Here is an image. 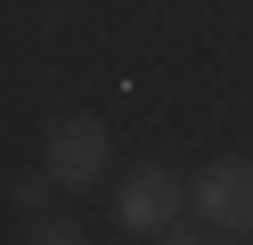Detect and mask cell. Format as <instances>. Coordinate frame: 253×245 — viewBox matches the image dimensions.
Returning a JSON list of instances; mask_svg holds the SVG:
<instances>
[{"label": "cell", "instance_id": "obj_6", "mask_svg": "<svg viewBox=\"0 0 253 245\" xmlns=\"http://www.w3.org/2000/svg\"><path fill=\"white\" fill-rule=\"evenodd\" d=\"M155 245H212V237H204V229H164Z\"/></svg>", "mask_w": 253, "mask_h": 245}, {"label": "cell", "instance_id": "obj_2", "mask_svg": "<svg viewBox=\"0 0 253 245\" xmlns=\"http://www.w3.org/2000/svg\"><path fill=\"white\" fill-rule=\"evenodd\" d=\"M41 163H49L57 188H98L106 180V123L98 114H57L41 131Z\"/></svg>", "mask_w": 253, "mask_h": 245}, {"label": "cell", "instance_id": "obj_5", "mask_svg": "<svg viewBox=\"0 0 253 245\" xmlns=\"http://www.w3.org/2000/svg\"><path fill=\"white\" fill-rule=\"evenodd\" d=\"M25 245H82V229L57 221V212H41V221H25Z\"/></svg>", "mask_w": 253, "mask_h": 245}, {"label": "cell", "instance_id": "obj_4", "mask_svg": "<svg viewBox=\"0 0 253 245\" xmlns=\"http://www.w3.org/2000/svg\"><path fill=\"white\" fill-rule=\"evenodd\" d=\"M49 188H57L49 163H41V172H17V180H8V204H17L25 221H41V212H49Z\"/></svg>", "mask_w": 253, "mask_h": 245}, {"label": "cell", "instance_id": "obj_1", "mask_svg": "<svg viewBox=\"0 0 253 245\" xmlns=\"http://www.w3.org/2000/svg\"><path fill=\"white\" fill-rule=\"evenodd\" d=\"M188 212H204V229H220V237H245L253 229V163L245 155H212L188 180Z\"/></svg>", "mask_w": 253, "mask_h": 245}, {"label": "cell", "instance_id": "obj_3", "mask_svg": "<svg viewBox=\"0 0 253 245\" xmlns=\"http://www.w3.org/2000/svg\"><path fill=\"white\" fill-rule=\"evenodd\" d=\"M180 204H188V188H180V172H164V163H139V172H123V188H115V221L131 229V237L180 229Z\"/></svg>", "mask_w": 253, "mask_h": 245}]
</instances>
